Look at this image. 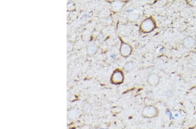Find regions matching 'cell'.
I'll return each mask as SVG.
<instances>
[{"label":"cell","mask_w":196,"mask_h":129,"mask_svg":"<svg viewBox=\"0 0 196 129\" xmlns=\"http://www.w3.org/2000/svg\"><path fill=\"white\" fill-rule=\"evenodd\" d=\"M159 110L155 106L147 105L143 107L142 111V116L144 118L152 119L157 117Z\"/></svg>","instance_id":"6da1fadb"},{"label":"cell","mask_w":196,"mask_h":129,"mask_svg":"<svg viewBox=\"0 0 196 129\" xmlns=\"http://www.w3.org/2000/svg\"><path fill=\"white\" fill-rule=\"evenodd\" d=\"M156 24L154 20L151 18L144 20L140 25V29L144 33H149L155 29Z\"/></svg>","instance_id":"7a4b0ae2"},{"label":"cell","mask_w":196,"mask_h":129,"mask_svg":"<svg viewBox=\"0 0 196 129\" xmlns=\"http://www.w3.org/2000/svg\"><path fill=\"white\" fill-rule=\"evenodd\" d=\"M124 77L122 71L117 69L113 72V74L111 76L110 80L112 84L119 85L124 82Z\"/></svg>","instance_id":"3957f363"},{"label":"cell","mask_w":196,"mask_h":129,"mask_svg":"<svg viewBox=\"0 0 196 129\" xmlns=\"http://www.w3.org/2000/svg\"><path fill=\"white\" fill-rule=\"evenodd\" d=\"M182 45L186 49H191L196 46V40L192 36L186 37L183 40Z\"/></svg>","instance_id":"277c9868"},{"label":"cell","mask_w":196,"mask_h":129,"mask_svg":"<svg viewBox=\"0 0 196 129\" xmlns=\"http://www.w3.org/2000/svg\"><path fill=\"white\" fill-rule=\"evenodd\" d=\"M161 77L156 73H152L148 76L147 82L152 87H156L160 82Z\"/></svg>","instance_id":"5b68a950"},{"label":"cell","mask_w":196,"mask_h":129,"mask_svg":"<svg viewBox=\"0 0 196 129\" xmlns=\"http://www.w3.org/2000/svg\"><path fill=\"white\" fill-rule=\"evenodd\" d=\"M132 52V47L130 44L125 42H122L120 47V52L124 57H127Z\"/></svg>","instance_id":"8992f818"},{"label":"cell","mask_w":196,"mask_h":129,"mask_svg":"<svg viewBox=\"0 0 196 129\" xmlns=\"http://www.w3.org/2000/svg\"><path fill=\"white\" fill-rule=\"evenodd\" d=\"M125 5V2L121 1H115L111 3L112 10L115 12L120 11Z\"/></svg>","instance_id":"52a82bcc"},{"label":"cell","mask_w":196,"mask_h":129,"mask_svg":"<svg viewBox=\"0 0 196 129\" xmlns=\"http://www.w3.org/2000/svg\"><path fill=\"white\" fill-rule=\"evenodd\" d=\"M134 68V64L132 61H129L126 62L125 64L122 67V69L126 73H128L132 71Z\"/></svg>","instance_id":"ba28073f"},{"label":"cell","mask_w":196,"mask_h":129,"mask_svg":"<svg viewBox=\"0 0 196 129\" xmlns=\"http://www.w3.org/2000/svg\"><path fill=\"white\" fill-rule=\"evenodd\" d=\"M140 17L139 14L135 13H131L128 15L127 19L130 22H136L138 21Z\"/></svg>","instance_id":"9c48e42d"}]
</instances>
